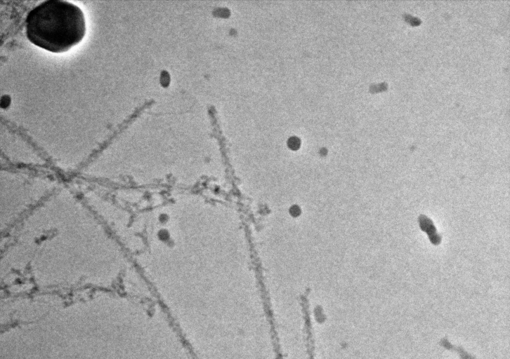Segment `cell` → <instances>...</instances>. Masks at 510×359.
<instances>
[{
    "mask_svg": "<svg viewBox=\"0 0 510 359\" xmlns=\"http://www.w3.org/2000/svg\"><path fill=\"white\" fill-rule=\"evenodd\" d=\"M58 187L18 224L4 250L1 272L28 269L79 273L125 269L118 243L84 203Z\"/></svg>",
    "mask_w": 510,
    "mask_h": 359,
    "instance_id": "6da1fadb",
    "label": "cell"
},
{
    "mask_svg": "<svg viewBox=\"0 0 510 359\" xmlns=\"http://www.w3.org/2000/svg\"><path fill=\"white\" fill-rule=\"evenodd\" d=\"M27 39L53 53H61L81 41L86 20L81 9L63 0H46L31 9L25 18Z\"/></svg>",
    "mask_w": 510,
    "mask_h": 359,
    "instance_id": "7a4b0ae2",
    "label": "cell"
},
{
    "mask_svg": "<svg viewBox=\"0 0 510 359\" xmlns=\"http://www.w3.org/2000/svg\"><path fill=\"white\" fill-rule=\"evenodd\" d=\"M58 187L57 182L48 177L1 172V231L4 232L15 226Z\"/></svg>",
    "mask_w": 510,
    "mask_h": 359,
    "instance_id": "3957f363",
    "label": "cell"
},
{
    "mask_svg": "<svg viewBox=\"0 0 510 359\" xmlns=\"http://www.w3.org/2000/svg\"><path fill=\"white\" fill-rule=\"evenodd\" d=\"M419 224L421 229L428 235L431 242L433 245H438L441 242V236L437 233L433 222L426 215H420Z\"/></svg>",
    "mask_w": 510,
    "mask_h": 359,
    "instance_id": "277c9868",
    "label": "cell"
},
{
    "mask_svg": "<svg viewBox=\"0 0 510 359\" xmlns=\"http://www.w3.org/2000/svg\"><path fill=\"white\" fill-rule=\"evenodd\" d=\"M289 210H290L289 211L290 214L294 217H296V216L299 215V214L301 213V210H300L299 207H298L297 205L292 206L290 208Z\"/></svg>",
    "mask_w": 510,
    "mask_h": 359,
    "instance_id": "5b68a950",
    "label": "cell"
}]
</instances>
